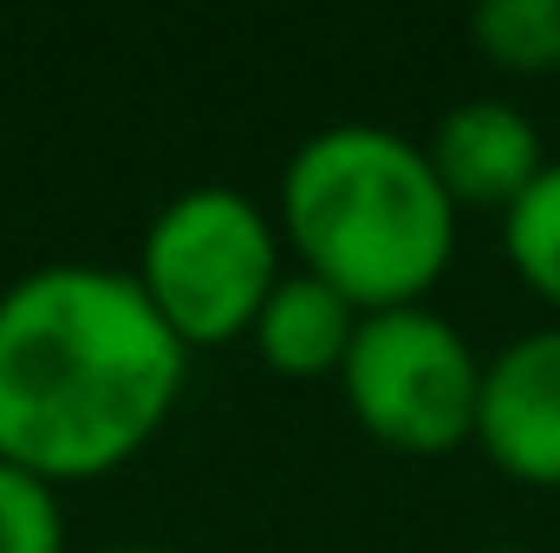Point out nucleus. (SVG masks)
Here are the masks:
<instances>
[{
	"mask_svg": "<svg viewBox=\"0 0 560 553\" xmlns=\"http://www.w3.org/2000/svg\"><path fill=\"white\" fill-rule=\"evenodd\" d=\"M502 248H509V268L522 274V286L560 306V163H548L535 176V189L502 215Z\"/></svg>",
	"mask_w": 560,
	"mask_h": 553,
	"instance_id": "9",
	"label": "nucleus"
},
{
	"mask_svg": "<svg viewBox=\"0 0 560 553\" xmlns=\"http://www.w3.org/2000/svg\"><path fill=\"white\" fill-rule=\"evenodd\" d=\"M469 39L502 72H560V0H489L469 13Z\"/></svg>",
	"mask_w": 560,
	"mask_h": 553,
	"instance_id": "8",
	"label": "nucleus"
},
{
	"mask_svg": "<svg viewBox=\"0 0 560 553\" xmlns=\"http://www.w3.org/2000/svg\"><path fill=\"white\" fill-rule=\"evenodd\" d=\"M423 156H430L443 196L456 202V215H463V209H495V215H509V209L535 189V176L548 169V143L535 131V118H522V111L502 105V98L450 105V111L436 118L430 143H423Z\"/></svg>",
	"mask_w": 560,
	"mask_h": 553,
	"instance_id": "6",
	"label": "nucleus"
},
{
	"mask_svg": "<svg viewBox=\"0 0 560 553\" xmlns=\"http://www.w3.org/2000/svg\"><path fill=\"white\" fill-rule=\"evenodd\" d=\"M359 319L365 313L339 286L313 280L306 268H293L268 293V306H261V319H255L248 339H255V352H261V365L275 378L313 385V378H339L346 372V352L359 339Z\"/></svg>",
	"mask_w": 560,
	"mask_h": 553,
	"instance_id": "7",
	"label": "nucleus"
},
{
	"mask_svg": "<svg viewBox=\"0 0 560 553\" xmlns=\"http://www.w3.org/2000/svg\"><path fill=\"white\" fill-rule=\"evenodd\" d=\"M469 553H535V548H469Z\"/></svg>",
	"mask_w": 560,
	"mask_h": 553,
	"instance_id": "11",
	"label": "nucleus"
},
{
	"mask_svg": "<svg viewBox=\"0 0 560 553\" xmlns=\"http://www.w3.org/2000/svg\"><path fill=\"white\" fill-rule=\"evenodd\" d=\"M482 365L489 358H476V345L443 313L392 306L359 319L339 391L372 443L405 456H443L456 443H476Z\"/></svg>",
	"mask_w": 560,
	"mask_h": 553,
	"instance_id": "4",
	"label": "nucleus"
},
{
	"mask_svg": "<svg viewBox=\"0 0 560 553\" xmlns=\"http://www.w3.org/2000/svg\"><path fill=\"white\" fill-rule=\"evenodd\" d=\"M0 553H66L59 489L0 462Z\"/></svg>",
	"mask_w": 560,
	"mask_h": 553,
	"instance_id": "10",
	"label": "nucleus"
},
{
	"mask_svg": "<svg viewBox=\"0 0 560 553\" xmlns=\"http://www.w3.org/2000/svg\"><path fill=\"white\" fill-rule=\"evenodd\" d=\"M105 553H170V548H105Z\"/></svg>",
	"mask_w": 560,
	"mask_h": 553,
	"instance_id": "12",
	"label": "nucleus"
},
{
	"mask_svg": "<svg viewBox=\"0 0 560 553\" xmlns=\"http://www.w3.org/2000/svg\"><path fill=\"white\" fill-rule=\"evenodd\" d=\"M183 378L189 345L131 268L46 261L0 293V462L52 489L125 469Z\"/></svg>",
	"mask_w": 560,
	"mask_h": 553,
	"instance_id": "1",
	"label": "nucleus"
},
{
	"mask_svg": "<svg viewBox=\"0 0 560 553\" xmlns=\"http://www.w3.org/2000/svg\"><path fill=\"white\" fill-rule=\"evenodd\" d=\"M280 242L359 313L423 306L456 255V202L423 143L385 125H332L287 156L275 196Z\"/></svg>",
	"mask_w": 560,
	"mask_h": 553,
	"instance_id": "2",
	"label": "nucleus"
},
{
	"mask_svg": "<svg viewBox=\"0 0 560 553\" xmlns=\"http://www.w3.org/2000/svg\"><path fill=\"white\" fill-rule=\"evenodd\" d=\"M280 222L235 183H196L170 196L138 242V286L163 326L196 345L248 339L280 286Z\"/></svg>",
	"mask_w": 560,
	"mask_h": 553,
	"instance_id": "3",
	"label": "nucleus"
},
{
	"mask_svg": "<svg viewBox=\"0 0 560 553\" xmlns=\"http://www.w3.org/2000/svg\"><path fill=\"white\" fill-rule=\"evenodd\" d=\"M482 456L528 489H560V326L522 332L482 365Z\"/></svg>",
	"mask_w": 560,
	"mask_h": 553,
	"instance_id": "5",
	"label": "nucleus"
}]
</instances>
